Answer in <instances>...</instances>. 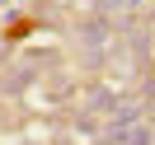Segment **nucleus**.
Here are the masks:
<instances>
[{"label":"nucleus","instance_id":"nucleus-1","mask_svg":"<svg viewBox=\"0 0 155 145\" xmlns=\"http://www.w3.org/2000/svg\"><path fill=\"white\" fill-rule=\"evenodd\" d=\"M52 61H57L52 52H47V56H19L5 75H0V98H19V94H28V89L38 84V75L52 66Z\"/></svg>","mask_w":155,"mask_h":145}]
</instances>
